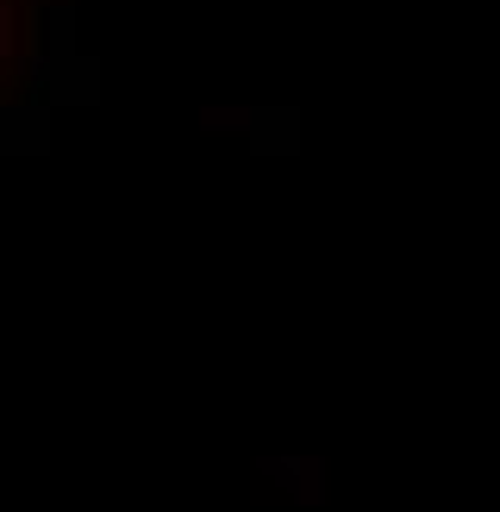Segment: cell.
Masks as SVG:
<instances>
[{
    "label": "cell",
    "instance_id": "1",
    "mask_svg": "<svg viewBox=\"0 0 500 512\" xmlns=\"http://www.w3.org/2000/svg\"><path fill=\"white\" fill-rule=\"evenodd\" d=\"M263 469L282 481V494L294 506H325V456H263Z\"/></svg>",
    "mask_w": 500,
    "mask_h": 512
}]
</instances>
